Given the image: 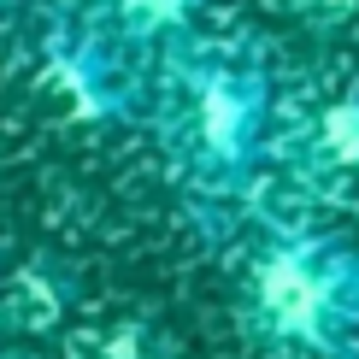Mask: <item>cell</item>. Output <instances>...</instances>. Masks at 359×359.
Returning <instances> with one entry per match:
<instances>
[{"label":"cell","instance_id":"obj_1","mask_svg":"<svg viewBox=\"0 0 359 359\" xmlns=\"http://www.w3.org/2000/svg\"><path fill=\"white\" fill-rule=\"evenodd\" d=\"M277 95L265 65L230 41H183L159 59V130L201 194H242L271 147Z\"/></svg>","mask_w":359,"mask_h":359},{"label":"cell","instance_id":"obj_2","mask_svg":"<svg viewBox=\"0 0 359 359\" xmlns=\"http://www.w3.org/2000/svg\"><path fill=\"white\" fill-rule=\"evenodd\" d=\"M248 318L271 348L306 359L359 353V242L289 224L253 253Z\"/></svg>","mask_w":359,"mask_h":359},{"label":"cell","instance_id":"obj_3","mask_svg":"<svg viewBox=\"0 0 359 359\" xmlns=\"http://www.w3.org/2000/svg\"><path fill=\"white\" fill-rule=\"evenodd\" d=\"M206 6L212 0H77L71 18L118 48L130 65H142V59H171L183 41L201 36Z\"/></svg>","mask_w":359,"mask_h":359},{"label":"cell","instance_id":"obj_4","mask_svg":"<svg viewBox=\"0 0 359 359\" xmlns=\"http://www.w3.org/2000/svg\"><path fill=\"white\" fill-rule=\"evenodd\" d=\"M294 159H301L312 177H359V77L341 83L301 124Z\"/></svg>","mask_w":359,"mask_h":359}]
</instances>
